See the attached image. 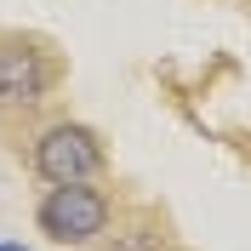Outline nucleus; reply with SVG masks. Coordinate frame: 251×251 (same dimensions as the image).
<instances>
[{
  "label": "nucleus",
  "instance_id": "1",
  "mask_svg": "<svg viewBox=\"0 0 251 251\" xmlns=\"http://www.w3.org/2000/svg\"><path fill=\"white\" fill-rule=\"evenodd\" d=\"M40 228L57 246H92L109 228V200L92 183H51V194L40 200Z\"/></svg>",
  "mask_w": 251,
  "mask_h": 251
},
{
  "label": "nucleus",
  "instance_id": "2",
  "mask_svg": "<svg viewBox=\"0 0 251 251\" xmlns=\"http://www.w3.org/2000/svg\"><path fill=\"white\" fill-rule=\"evenodd\" d=\"M34 172L46 177V183H92L103 172V143H97V131L69 126V120L40 131V143H34Z\"/></svg>",
  "mask_w": 251,
  "mask_h": 251
},
{
  "label": "nucleus",
  "instance_id": "3",
  "mask_svg": "<svg viewBox=\"0 0 251 251\" xmlns=\"http://www.w3.org/2000/svg\"><path fill=\"white\" fill-rule=\"evenodd\" d=\"M51 92V63L29 46L0 51V109H34Z\"/></svg>",
  "mask_w": 251,
  "mask_h": 251
},
{
  "label": "nucleus",
  "instance_id": "4",
  "mask_svg": "<svg viewBox=\"0 0 251 251\" xmlns=\"http://www.w3.org/2000/svg\"><path fill=\"white\" fill-rule=\"evenodd\" d=\"M0 251H23V246H0Z\"/></svg>",
  "mask_w": 251,
  "mask_h": 251
}]
</instances>
